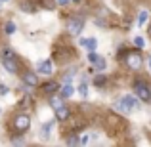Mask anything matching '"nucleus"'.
I'll return each instance as SVG.
<instances>
[{
	"instance_id": "obj_14",
	"label": "nucleus",
	"mask_w": 151,
	"mask_h": 147,
	"mask_svg": "<svg viewBox=\"0 0 151 147\" xmlns=\"http://www.w3.org/2000/svg\"><path fill=\"white\" fill-rule=\"evenodd\" d=\"M115 109H117V111H121V113H124V115L132 111V109H130L128 105H126V103H122V99H119V101L115 103Z\"/></svg>"
},
{
	"instance_id": "obj_19",
	"label": "nucleus",
	"mask_w": 151,
	"mask_h": 147,
	"mask_svg": "<svg viewBox=\"0 0 151 147\" xmlns=\"http://www.w3.org/2000/svg\"><path fill=\"white\" fill-rule=\"evenodd\" d=\"M94 84H96V86H103V84H105V77H103V75H98V77L94 78Z\"/></svg>"
},
{
	"instance_id": "obj_29",
	"label": "nucleus",
	"mask_w": 151,
	"mask_h": 147,
	"mask_svg": "<svg viewBox=\"0 0 151 147\" xmlns=\"http://www.w3.org/2000/svg\"><path fill=\"white\" fill-rule=\"evenodd\" d=\"M71 2H75V4H78V2H81V0H71Z\"/></svg>"
},
{
	"instance_id": "obj_32",
	"label": "nucleus",
	"mask_w": 151,
	"mask_h": 147,
	"mask_svg": "<svg viewBox=\"0 0 151 147\" xmlns=\"http://www.w3.org/2000/svg\"><path fill=\"white\" fill-rule=\"evenodd\" d=\"M0 2H8V0H0Z\"/></svg>"
},
{
	"instance_id": "obj_26",
	"label": "nucleus",
	"mask_w": 151,
	"mask_h": 147,
	"mask_svg": "<svg viewBox=\"0 0 151 147\" xmlns=\"http://www.w3.org/2000/svg\"><path fill=\"white\" fill-rule=\"evenodd\" d=\"M8 92H10V88H8L6 84H0V96H6Z\"/></svg>"
},
{
	"instance_id": "obj_23",
	"label": "nucleus",
	"mask_w": 151,
	"mask_h": 147,
	"mask_svg": "<svg viewBox=\"0 0 151 147\" xmlns=\"http://www.w3.org/2000/svg\"><path fill=\"white\" fill-rule=\"evenodd\" d=\"M100 57H101V55H98L96 52H90V55H88V59H90V63H92V65H94V63H96Z\"/></svg>"
},
{
	"instance_id": "obj_10",
	"label": "nucleus",
	"mask_w": 151,
	"mask_h": 147,
	"mask_svg": "<svg viewBox=\"0 0 151 147\" xmlns=\"http://www.w3.org/2000/svg\"><path fill=\"white\" fill-rule=\"evenodd\" d=\"M73 94H75V88L69 84V82H65L63 88H61V92H59V96H61V98H71Z\"/></svg>"
},
{
	"instance_id": "obj_12",
	"label": "nucleus",
	"mask_w": 151,
	"mask_h": 147,
	"mask_svg": "<svg viewBox=\"0 0 151 147\" xmlns=\"http://www.w3.org/2000/svg\"><path fill=\"white\" fill-rule=\"evenodd\" d=\"M58 88H59V84H58V82H54V80H52V82H46V84L42 86V90H44L46 94H50V96H52V94H54Z\"/></svg>"
},
{
	"instance_id": "obj_5",
	"label": "nucleus",
	"mask_w": 151,
	"mask_h": 147,
	"mask_svg": "<svg viewBox=\"0 0 151 147\" xmlns=\"http://www.w3.org/2000/svg\"><path fill=\"white\" fill-rule=\"evenodd\" d=\"M124 61H126V65H128L130 69L138 71V69L142 67V55H140V54H128Z\"/></svg>"
},
{
	"instance_id": "obj_25",
	"label": "nucleus",
	"mask_w": 151,
	"mask_h": 147,
	"mask_svg": "<svg viewBox=\"0 0 151 147\" xmlns=\"http://www.w3.org/2000/svg\"><path fill=\"white\" fill-rule=\"evenodd\" d=\"M90 140H92V134H84V136H82V138H81V143H82V145H84V143H88V141H90Z\"/></svg>"
},
{
	"instance_id": "obj_18",
	"label": "nucleus",
	"mask_w": 151,
	"mask_h": 147,
	"mask_svg": "<svg viewBox=\"0 0 151 147\" xmlns=\"http://www.w3.org/2000/svg\"><path fill=\"white\" fill-rule=\"evenodd\" d=\"M134 46H136V48H144V46H145V42H144V38H142V37H136V38H134Z\"/></svg>"
},
{
	"instance_id": "obj_15",
	"label": "nucleus",
	"mask_w": 151,
	"mask_h": 147,
	"mask_svg": "<svg viewBox=\"0 0 151 147\" xmlns=\"http://www.w3.org/2000/svg\"><path fill=\"white\" fill-rule=\"evenodd\" d=\"M61 103H63V98H61V96H52V98H50V105L54 107V109H55V107H59Z\"/></svg>"
},
{
	"instance_id": "obj_3",
	"label": "nucleus",
	"mask_w": 151,
	"mask_h": 147,
	"mask_svg": "<svg viewBox=\"0 0 151 147\" xmlns=\"http://www.w3.org/2000/svg\"><path fill=\"white\" fill-rule=\"evenodd\" d=\"M14 126H15L17 132H25V130L31 126V118L27 117V115H17V117L14 118Z\"/></svg>"
},
{
	"instance_id": "obj_9",
	"label": "nucleus",
	"mask_w": 151,
	"mask_h": 147,
	"mask_svg": "<svg viewBox=\"0 0 151 147\" xmlns=\"http://www.w3.org/2000/svg\"><path fill=\"white\" fill-rule=\"evenodd\" d=\"M38 73H42V75H52V61H50V59H46V61H42L40 65H38Z\"/></svg>"
},
{
	"instance_id": "obj_13",
	"label": "nucleus",
	"mask_w": 151,
	"mask_h": 147,
	"mask_svg": "<svg viewBox=\"0 0 151 147\" xmlns=\"http://www.w3.org/2000/svg\"><path fill=\"white\" fill-rule=\"evenodd\" d=\"M122 103H126L130 109H136V107H138V99L134 96H124V98H122Z\"/></svg>"
},
{
	"instance_id": "obj_22",
	"label": "nucleus",
	"mask_w": 151,
	"mask_h": 147,
	"mask_svg": "<svg viewBox=\"0 0 151 147\" xmlns=\"http://www.w3.org/2000/svg\"><path fill=\"white\" fill-rule=\"evenodd\" d=\"M67 143H69V145H78V143H81V140H78V136H75V134H73V136L67 140Z\"/></svg>"
},
{
	"instance_id": "obj_21",
	"label": "nucleus",
	"mask_w": 151,
	"mask_h": 147,
	"mask_svg": "<svg viewBox=\"0 0 151 147\" xmlns=\"http://www.w3.org/2000/svg\"><path fill=\"white\" fill-rule=\"evenodd\" d=\"M94 67H96V69H105V59H103V57H100V59H98V61L96 63H94Z\"/></svg>"
},
{
	"instance_id": "obj_4",
	"label": "nucleus",
	"mask_w": 151,
	"mask_h": 147,
	"mask_svg": "<svg viewBox=\"0 0 151 147\" xmlns=\"http://www.w3.org/2000/svg\"><path fill=\"white\" fill-rule=\"evenodd\" d=\"M82 27H84V23H82V19H78V17L69 19V23H67V29H69V33L73 34V37H78V34H81Z\"/></svg>"
},
{
	"instance_id": "obj_17",
	"label": "nucleus",
	"mask_w": 151,
	"mask_h": 147,
	"mask_svg": "<svg viewBox=\"0 0 151 147\" xmlns=\"http://www.w3.org/2000/svg\"><path fill=\"white\" fill-rule=\"evenodd\" d=\"M78 92H81V96H82V98L88 96V86H86V82H82V84L78 86Z\"/></svg>"
},
{
	"instance_id": "obj_24",
	"label": "nucleus",
	"mask_w": 151,
	"mask_h": 147,
	"mask_svg": "<svg viewBox=\"0 0 151 147\" xmlns=\"http://www.w3.org/2000/svg\"><path fill=\"white\" fill-rule=\"evenodd\" d=\"M55 4H58V2H52V0H44V2H42V6L48 8V10H52V8H54Z\"/></svg>"
},
{
	"instance_id": "obj_27",
	"label": "nucleus",
	"mask_w": 151,
	"mask_h": 147,
	"mask_svg": "<svg viewBox=\"0 0 151 147\" xmlns=\"http://www.w3.org/2000/svg\"><path fill=\"white\" fill-rule=\"evenodd\" d=\"M55 2H58V4H59V6H67V4H69V2H71V0H55Z\"/></svg>"
},
{
	"instance_id": "obj_8",
	"label": "nucleus",
	"mask_w": 151,
	"mask_h": 147,
	"mask_svg": "<svg viewBox=\"0 0 151 147\" xmlns=\"http://www.w3.org/2000/svg\"><path fill=\"white\" fill-rule=\"evenodd\" d=\"M23 82H25L27 86H37L38 77H37V75H33V73H25V75H23Z\"/></svg>"
},
{
	"instance_id": "obj_7",
	"label": "nucleus",
	"mask_w": 151,
	"mask_h": 147,
	"mask_svg": "<svg viewBox=\"0 0 151 147\" xmlns=\"http://www.w3.org/2000/svg\"><path fill=\"white\" fill-rule=\"evenodd\" d=\"M81 46L88 48L90 52H96V48H98V40H96V38H81Z\"/></svg>"
},
{
	"instance_id": "obj_6",
	"label": "nucleus",
	"mask_w": 151,
	"mask_h": 147,
	"mask_svg": "<svg viewBox=\"0 0 151 147\" xmlns=\"http://www.w3.org/2000/svg\"><path fill=\"white\" fill-rule=\"evenodd\" d=\"M69 117V109H67V105H59V107H55V118L58 120H65V118Z\"/></svg>"
},
{
	"instance_id": "obj_11",
	"label": "nucleus",
	"mask_w": 151,
	"mask_h": 147,
	"mask_svg": "<svg viewBox=\"0 0 151 147\" xmlns=\"http://www.w3.org/2000/svg\"><path fill=\"white\" fill-rule=\"evenodd\" d=\"M52 126H54V120H50V122H44V124H42V128H40V138H44V140H48Z\"/></svg>"
},
{
	"instance_id": "obj_16",
	"label": "nucleus",
	"mask_w": 151,
	"mask_h": 147,
	"mask_svg": "<svg viewBox=\"0 0 151 147\" xmlns=\"http://www.w3.org/2000/svg\"><path fill=\"white\" fill-rule=\"evenodd\" d=\"M147 15H149V14H147L145 10H144V11H140V15H138V25H140V27L144 25L145 21H147Z\"/></svg>"
},
{
	"instance_id": "obj_2",
	"label": "nucleus",
	"mask_w": 151,
	"mask_h": 147,
	"mask_svg": "<svg viewBox=\"0 0 151 147\" xmlns=\"http://www.w3.org/2000/svg\"><path fill=\"white\" fill-rule=\"evenodd\" d=\"M134 88H136V96L140 98L142 101H149L151 99V90H149V86L145 84V82L138 80L136 84H134Z\"/></svg>"
},
{
	"instance_id": "obj_31",
	"label": "nucleus",
	"mask_w": 151,
	"mask_h": 147,
	"mask_svg": "<svg viewBox=\"0 0 151 147\" xmlns=\"http://www.w3.org/2000/svg\"><path fill=\"white\" fill-rule=\"evenodd\" d=\"M149 34H151V25H149Z\"/></svg>"
},
{
	"instance_id": "obj_20",
	"label": "nucleus",
	"mask_w": 151,
	"mask_h": 147,
	"mask_svg": "<svg viewBox=\"0 0 151 147\" xmlns=\"http://www.w3.org/2000/svg\"><path fill=\"white\" fill-rule=\"evenodd\" d=\"M4 31H6L8 34H14V33H15V25H14L12 21H8V23H6V29H4Z\"/></svg>"
},
{
	"instance_id": "obj_30",
	"label": "nucleus",
	"mask_w": 151,
	"mask_h": 147,
	"mask_svg": "<svg viewBox=\"0 0 151 147\" xmlns=\"http://www.w3.org/2000/svg\"><path fill=\"white\" fill-rule=\"evenodd\" d=\"M149 69H151V57H149Z\"/></svg>"
},
{
	"instance_id": "obj_28",
	"label": "nucleus",
	"mask_w": 151,
	"mask_h": 147,
	"mask_svg": "<svg viewBox=\"0 0 151 147\" xmlns=\"http://www.w3.org/2000/svg\"><path fill=\"white\" fill-rule=\"evenodd\" d=\"M12 143H14V145H23V143H25V141H23V140H14V141H12Z\"/></svg>"
},
{
	"instance_id": "obj_1",
	"label": "nucleus",
	"mask_w": 151,
	"mask_h": 147,
	"mask_svg": "<svg viewBox=\"0 0 151 147\" xmlns=\"http://www.w3.org/2000/svg\"><path fill=\"white\" fill-rule=\"evenodd\" d=\"M2 65H4V69L8 71V73H17V59L14 57V54H12V50H4L2 52Z\"/></svg>"
}]
</instances>
